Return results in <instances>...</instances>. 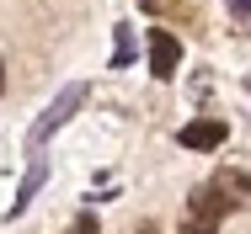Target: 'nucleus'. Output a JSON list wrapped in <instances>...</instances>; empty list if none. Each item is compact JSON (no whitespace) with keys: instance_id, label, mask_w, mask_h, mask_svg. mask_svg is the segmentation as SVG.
Wrapping results in <instances>:
<instances>
[{"instance_id":"1","label":"nucleus","mask_w":251,"mask_h":234,"mask_svg":"<svg viewBox=\"0 0 251 234\" xmlns=\"http://www.w3.org/2000/svg\"><path fill=\"white\" fill-rule=\"evenodd\" d=\"M80 106H86V85H64V91H59V96L49 101V112H43V117L32 123V133H27V149L38 154V149H43V144H49L53 133H59V128H64V123H70L75 112H80Z\"/></svg>"},{"instance_id":"2","label":"nucleus","mask_w":251,"mask_h":234,"mask_svg":"<svg viewBox=\"0 0 251 234\" xmlns=\"http://www.w3.org/2000/svg\"><path fill=\"white\" fill-rule=\"evenodd\" d=\"M225 213H230V202H225V197H219L214 187H198L193 197H187V213H182L176 234H214Z\"/></svg>"},{"instance_id":"3","label":"nucleus","mask_w":251,"mask_h":234,"mask_svg":"<svg viewBox=\"0 0 251 234\" xmlns=\"http://www.w3.org/2000/svg\"><path fill=\"white\" fill-rule=\"evenodd\" d=\"M182 64V38L166 32V27H150V75L155 80H171Z\"/></svg>"},{"instance_id":"4","label":"nucleus","mask_w":251,"mask_h":234,"mask_svg":"<svg viewBox=\"0 0 251 234\" xmlns=\"http://www.w3.org/2000/svg\"><path fill=\"white\" fill-rule=\"evenodd\" d=\"M225 133H230V128H225L219 117H193V123H182L176 144H182V149H219Z\"/></svg>"},{"instance_id":"5","label":"nucleus","mask_w":251,"mask_h":234,"mask_svg":"<svg viewBox=\"0 0 251 234\" xmlns=\"http://www.w3.org/2000/svg\"><path fill=\"white\" fill-rule=\"evenodd\" d=\"M208 187L219 191V197H225L230 208H251V176H246V170H219V176H214Z\"/></svg>"},{"instance_id":"6","label":"nucleus","mask_w":251,"mask_h":234,"mask_svg":"<svg viewBox=\"0 0 251 234\" xmlns=\"http://www.w3.org/2000/svg\"><path fill=\"white\" fill-rule=\"evenodd\" d=\"M43 181H49V165H43V160H32V170L22 176V191H16V202H11V218H22V213H27V202L38 197Z\"/></svg>"},{"instance_id":"7","label":"nucleus","mask_w":251,"mask_h":234,"mask_svg":"<svg viewBox=\"0 0 251 234\" xmlns=\"http://www.w3.org/2000/svg\"><path fill=\"white\" fill-rule=\"evenodd\" d=\"M134 53H139V38H134V27L123 21V27L112 32V69H128V64H134Z\"/></svg>"},{"instance_id":"8","label":"nucleus","mask_w":251,"mask_h":234,"mask_svg":"<svg viewBox=\"0 0 251 234\" xmlns=\"http://www.w3.org/2000/svg\"><path fill=\"white\" fill-rule=\"evenodd\" d=\"M225 5H230V16H235L241 27H251V0H225Z\"/></svg>"},{"instance_id":"9","label":"nucleus","mask_w":251,"mask_h":234,"mask_svg":"<svg viewBox=\"0 0 251 234\" xmlns=\"http://www.w3.org/2000/svg\"><path fill=\"white\" fill-rule=\"evenodd\" d=\"M70 234H97V218L86 213V218H80V224H75V229H70Z\"/></svg>"},{"instance_id":"10","label":"nucleus","mask_w":251,"mask_h":234,"mask_svg":"<svg viewBox=\"0 0 251 234\" xmlns=\"http://www.w3.org/2000/svg\"><path fill=\"white\" fill-rule=\"evenodd\" d=\"M160 5H166V0H145V11H160Z\"/></svg>"},{"instance_id":"11","label":"nucleus","mask_w":251,"mask_h":234,"mask_svg":"<svg viewBox=\"0 0 251 234\" xmlns=\"http://www.w3.org/2000/svg\"><path fill=\"white\" fill-rule=\"evenodd\" d=\"M0 91H5V64H0Z\"/></svg>"},{"instance_id":"12","label":"nucleus","mask_w":251,"mask_h":234,"mask_svg":"<svg viewBox=\"0 0 251 234\" xmlns=\"http://www.w3.org/2000/svg\"><path fill=\"white\" fill-rule=\"evenodd\" d=\"M246 91H251V75H246Z\"/></svg>"}]
</instances>
